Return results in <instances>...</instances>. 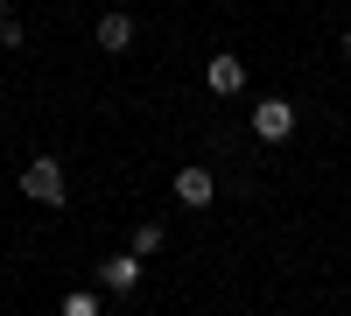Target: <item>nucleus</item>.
Wrapping results in <instances>:
<instances>
[{
  "instance_id": "obj_1",
  "label": "nucleus",
  "mask_w": 351,
  "mask_h": 316,
  "mask_svg": "<svg viewBox=\"0 0 351 316\" xmlns=\"http://www.w3.org/2000/svg\"><path fill=\"white\" fill-rule=\"evenodd\" d=\"M21 197H36V204H64L71 197V183H64V162L56 155H28V169H21Z\"/></svg>"
},
{
  "instance_id": "obj_2",
  "label": "nucleus",
  "mask_w": 351,
  "mask_h": 316,
  "mask_svg": "<svg viewBox=\"0 0 351 316\" xmlns=\"http://www.w3.org/2000/svg\"><path fill=\"white\" fill-rule=\"evenodd\" d=\"M253 134L267 141V148L288 141V134H295V106H288V99H253Z\"/></svg>"
},
{
  "instance_id": "obj_3",
  "label": "nucleus",
  "mask_w": 351,
  "mask_h": 316,
  "mask_svg": "<svg viewBox=\"0 0 351 316\" xmlns=\"http://www.w3.org/2000/svg\"><path fill=\"white\" fill-rule=\"evenodd\" d=\"M99 289H106V295H134V289H141V253H134V246L112 253V260H99Z\"/></svg>"
},
{
  "instance_id": "obj_4",
  "label": "nucleus",
  "mask_w": 351,
  "mask_h": 316,
  "mask_svg": "<svg viewBox=\"0 0 351 316\" xmlns=\"http://www.w3.org/2000/svg\"><path fill=\"white\" fill-rule=\"evenodd\" d=\"M176 197H183L190 211H204V204H211V197H218V176H211V169H204V162L176 169Z\"/></svg>"
},
{
  "instance_id": "obj_5",
  "label": "nucleus",
  "mask_w": 351,
  "mask_h": 316,
  "mask_svg": "<svg viewBox=\"0 0 351 316\" xmlns=\"http://www.w3.org/2000/svg\"><path fill=\"white\" fill-rule=\"evenodd\" d=\"M92 42H99L106 56H127V49H134V14H120V8H112V14H99Z\"/></svg>"
},
{
  "instance_id": "obj_6",
  "label": "nucleus",
  "mask_w": 351,
  "mask_h": 316,
  "mask_svg": "<svg viewBox=\"0 0 351 316\" xmlns=\"http://www.w3.org/2000/svg\"><path fill=\"white\" fill-rule=\"evenodd\" d=\"M204 84H211L218 99H239V92H246V64H239V56H211V71H204Z\"/></svg>"
},
{
  "instance_id": "obj_7",
  "label": "nucleus",
  "mask_w": 351,
  "mask_h": 316,
  "mask_svg": "<svg viewBox=\"0 0 351 316\" xmlns=\"http://www.w3.org/2000/svg\"><path fill=\"white\" fill-rule=\"evenodd\" d=\"M162 239H169V232H162L155 218H141V225H134V253H141V260H155V253H162Z\"/></svg>"
},
{
  "instance_id": "obj_8",
  "label": "nucleus",
  "mask_w": 351,
  "mask_h": 316,
  "mask_svg": "<svg viewBox=\"0 0 351 316\" xmlns=\"http://www.w3.org/2000/svg\"><path fill=\"white\" fill-rule=\"evenodd\" d=\"M64 316H99V295H92V289H71V295H64Z\"/></svg>"
},
{
  "instance_id": "obj_9",
  "label": "nucleus",
  "mask_w": 351,
  "mask_h": 316,
  "mask_svg": "<svg viewBox=\"0 0 351 316\" xmlns=\"http://www.w3.org/2000/svg\"><path fill=\"white\" fill-rule=\"evenodd\" d=\"M21 42H28V28H21V21L8 14V21H0V49H21Z\"/></svg>"
},
{
  "instance_id": "obj_10",
  "label": "nucleus",
  "mask_w": 351,
  "mask_h": 316,
  "mask_svg": "<svg viewBox=\"0 0 351 316\" xmlns=\"http://www.w3.org/2000/svg\"><path fill=\"white\" fill-rule=\"evenodd\" d=\"M344 56H351V28H344Z\"/></svg>"
},
{
  "instance_id": "obj_11",
  "label": "nucleus",
  "mask_w": 351,
  "mask_h": 316,
  "mask_svg": "<svg viewBox=\"0 0 351 316\" xmlns=\"http://www.w3.org/2000/svg\"><path fill=\"white\" fill-rule=\"evenodd\" d=\"M0 21H8V0H0Z\"/></svg>"
}]
</instances>
